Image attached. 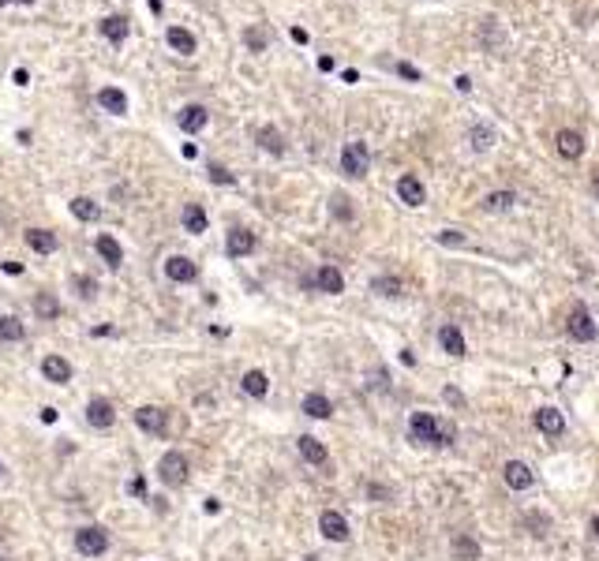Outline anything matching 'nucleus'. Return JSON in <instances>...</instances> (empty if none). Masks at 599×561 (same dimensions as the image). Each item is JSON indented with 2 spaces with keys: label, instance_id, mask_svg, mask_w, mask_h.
<instances>
[{
  "label": "nucleus",
  "instance_id": "obj_41",
  "mask_svg": "<svg viewBox=\"0 0 599 561\" xmlns=\"http://www.w3.org/2000/svg\"><path fill=\"white\" fill-rule=\"evenodd\" d=\"M442 397H446V404H453V408H461V404H465V397H461V393H457V389H453V386H450V389H446V393H442Z\"/></svg>",
  "mask_w": 599,
  "mask_h": 561
},
{
  "label": "nucleus",
  "instance_id": "obj_33",
  "mask_svg": "<svg viewBox=\"0 0 599 561\" xmlns=\"http://www.w3.org/2000/svg\"><path fill=\"white\" fill-rule=\"evenodd\" d=\"M468 139H472V150H476V154H483V150H491V146H494V127H487V124H476Z\"/></svg>",
  "mask_w": 599,
  "mask_h": 561
},
{
  "label": "nucleus",
  "instance_id": "obj_11",
  "mask_svg": "<svg viewBox=\"0 0 599 561\" xmlns=\"http://www.w3.org/2000/svg\"><path fill=\"white\" fill-rule=\"evenodd\" d=\"M86 419H90V427L109 430V427L116 423V412H113V404H109L105 397H94L90 404H86Z\"/></svg>",
  "mask_w": 599,
  "mask_h": 561
},
{
  "label": "nucleus",
  "instance_id": "obj_15",
  "mask_svg": "<svg viewBox=\"0 0 599 561\" xmlns=\"http://www.w3.org/2000/svg\"><path fill=\"white\" fill-rule=\"evenodd\" d=\"M315 285H318V292H326V296L345 292V277H341V270H337V266H318Z\"/></svg>",
  "mask_w": 599,
  "mask_h": 561
},
{
  "label": "nucleus",
  "instance_id": "obj_48",
  "mask_svg": "<svg viewBox=\"0 0 599 561\" xmlns=\"http://www.w3.org/2000/svg\"><path fill=\"white\" fill-rule=\"evenodd\" d=\"M592 532H596V539H599V517H592Z\"/></svg>",
  "mask_w": 599,
  "mask_h": 561
},
{
  "label": "nucleus",
  "instance_id": "obj_51",
  "mask_svg": "<svg viewBox=\"0 0 599 561\" xmlns=\"http://www.w3.org/2000/svg\"><path fill=\"white\" fill-rule=\"evenodd\" d=\"M0 4H12V0H0Z\"/></svg>",
  "mask_w": 599,
  "mask_h": 561
},
{
  "label": "nucleus",
  "instance_id": "obj_38",
  "mask_svg": "<svg viewBox=\"0 0 599 561\" xmlns=\"http://www.w3.org/2000/svg\"><path fill=\"white\" fill-rule=\"evenodd\" d=\"M438 244H446V247H461V244H465V236H461L457 229H442V232H438Z\"/></svg>",
  "mask_w": 599,
  "mask_h": 561
},
{
  "label": "nucleus",
  "instance_id": "obj_28",
  "mask_svg": "<svg viewBox=\"0 0 599 561\" xmlns=\"http://www.w3.org/2000/svg\"><path fill=\"white\" fill-rule=\"evenodd\" d=\"M303 412H307L311 419H330L333 404L322 397V393H307V397H303Z\"/></svg>",
  "mask_w": 599,
  "mask_h": 561
},
{
  "label": "nucleus",
  "instance_id": "obj_16",
  "mask_svg": "<svg viewBox=\"0 0 599 561\" xmlns=\"http://www.w3.org/2000/svg\"><path fill=\"white\" fill-rule=\"evenodd\" d=\"M42 374L49 382H57V386H64V382H71V363L64 356H45L42 359Z\"/></svg>",
  "mask_w": 599,
  "mask_h": 561
},
{
  "label": "nucleus",
  "instance_id": "obj_30",
  "mask_svg": "<svg viewBox=\"0 0 599 561\" xmlns=\"http://www.w3.org/2000/svg\"><path fill=\"white\" fill-rule=\"evenodd\" d=\"M71 213H75L79 221H98V213H101V206L94 203V198H86V195H79V198H71Z\"/></svg>",
  "mask_w": 599,
  "mask_h": 561
},
{
  "label": "nucleus",
  "instance_id": "obj_5",
  "mask_svg": "<svg viewBox=\"0 0 599 561\" xmlns=\"http://www.w3.org/2000/svg\"><path fill=\"white\" fill-rule=\"evenodd\" d=\"M135 423H139V430H146V434H154V438H165V430H169V415H165V408H157V404H142L139 412H135Z\"/></svg>",
  "mask_w": 599,
  "mask_h": 561
},
{
  "label": "nucleus",
  "instance_id": "obj_39",
  "mask_svg": "<svg viewBox=\"0 0 599 561\" xmlns=\"http://www.w3.org/2000/svg\"><path fill=\"white\" fill-rule=\"evenodd\" d=\"M210 180L214 183H233V172H229V168H221V165H210Z\"/></svg>",
  "mask_w": 599,
  "mask_h": 561
},
{
  "label": "nucleus",
  "instance_id": "obj_45",
  "mask_svg": "<svg viewBox=\"0 0 599 561\" xmlns=\"http://www.w3.org/2000/svg\"><path fill=\"white\" fill-rule=\"evenodd\" d=\"M457 90H472V79H468V75H457Z\"/></svg>",
  "mask_w": 599,
  "mask_h": 561
},
{
  "label": "nucleus",
  "instance_id": "obj_32",
  "mask_svg": "<svg viewBox=\"0 0 599 561\" xmlns=\"http://www.w3.org/2000/svg\"><path fill=\"white\" fill-rule=\"evenodd\" d=\"M453 554H457V561H479V543L468 539V535H457L453 539Z\"/></svg>",
  "mask_w": 599,
  "mask_h": 561
},
{
  "label": "nucleus",
  "instance_id": "obj_50",
  "mask_svg": "<svg viewBox=\"0 0 599 561\" xmlns=\"http://www.w3.org/2000/svg\"><path fill=\"white\" fill-rule=\"evenodd\" d=\"M15 4H34V0H15Z\"/></svg>",
  "mask_w": 599,
  "mask_h": 561
},
{
  "label": "nucleus",
  "instance_id": "obj_18",
  "mask_svg": "<svg viewBox=\"0 0 599 561\" xmlns=\"http://www.w3.org/2000/svg\"><path fill=\"white\" fill-rule=\"evenodd\" d=\"M177 120H180V127H183V131H188V135H195V131H203V127H206V120H210V112H206L203 105H183Z\"/></svg>",
  "mask_w": 599,
  "mask_h": 561
},
{
  "label": "nucleus",
  "instance_id": "obj_19",
  "mask_svg": "<svg viewBox=\"0 0 599 561\" xmlns=\"http://www.w3.org/2000/svg\"><path fill=\"white\" fill-rule=\"evenodd\" d=\"M438 344H442L446 356H465V337H461V330L453 322H446L442 330H438Z\"/></svg>",
  "mask_w": 599,
  "mask_h": 561
},
{
  "label": "nucleus",
  "instance_id": "obj_44",
  "mask_svg": "<svg viewBox=\"0 0 599 561\" xmlns=\"http://www.w3.org/2000/svg\"><path fill=\"white\" fill-rule=\"evenodd\" d=\"M292 42L303 45V42H307V30H303V27H292Z\"/></svg>",
  "mask_w": 599,
  "mask_h": 561
},
{
  "label": "nucleus",
  "instance_id": "obj_40",
  "mask_svg": "<svg viewBox=\"0 0 599 561\" xmlns=\"http://www.w3.org/2000/svg\"><path fill=\"white\" fill-rule=\"evenodd\" d=\"M397 75H405V79H412V83H420V71L412 68V64H397Z\"/></svg>",
  "mask_w": 599,
  "mask_h": 561
},
{
  "label": "nucleus",
  "instance_id": "obj_10",
  "mask_svg": "<svg viewBox=\"0 0 599 561\" xmlns=\"http://www.w3.org/2000/svg\"><path fill=\"white\" fill-rule=\"evenodd\" d=\"M502 475H506V486H509V491H517V494L528 491V486L536 483L532 468H528V464H521V460H509L506 468H502Z\"/></svg>",
  "mask_w": 599,
  "mask_h": 561
},
{
  "label": "nucleus",
  "instance_id": "obj_13",
  "mask_svg": "<svg viewBox=\"0 0 599 561\" xmlns=\"http://www.w3.org/2000/svg\"><path fill=\"white\" fill-rule=\"evenodd\" d=\"M536 427H539V434H547V438H562L565 434V419H562L558 408H539L536 412Z\"/></svg>",
  "mask_w": 599,
  "mask_h": 561
},
{
  "label": "nucleus",
  "instance_id": "obj_36",
  "mask_svg": "<svg viewBox=\"0 0 599 561\" xmlns=\"http://www.w3.org/2000/svg\"><path fill=\"white\" fill-rule=\"evenodd\" d=\"M71 288H75L83 300H94V292H98V285H94V277H83V274H75L71 277Z\"/></svg>",
  "mask_w": 599,
  "mask_h": 561
},
{
  "label": "nucleus",
  "instance_id": "obj_8",
  "mask_svg": "<svg viewBox=\"0 0 599 561\" xmlns=\"http://www.w3.org/2000/svg\"><path fill=\"white\" fill-rule=\"evenodd\" d=\"M165 277L177 280V285H191V280L199 277V266L188 259V255H173V259H165Z\"/></svg>",
  "mask_w": 599,
  "mask_h": 561
},
{
  "label": "nucleus",
  "instance_id": "obj_3",
  "mask_svg": "<svg viewBox=\"0 0 599 561\" xmlns=\"http://www.w3.org/2000/svg\"><path fill=\"white\" fill-rule=\"evenodd\" d=\"M367 168H371V154H367V142H345V150H341V172L345 176H367Z\"/></svg>",
  "mask_w": 599,
  "mask_h": 561
},
{
  "label": "nucleus",
  "instance_id": "obj_26",
  "mask_svg": "<svg viewBox=\"0 0 599 561\" xmlns=\"http://www.w3.org/2000/svg\"><path fill=\"white\" fill-rule=\"evenodd\" d=\"M94 247H98V255L105 259V266L116 270L120 262H124V251H120V244H116L113 236H98V239H94Z\"/></svg>",
  "mask_w": 599,
  "mask_h": 561
},
{
  "label": "nucleus",
  "instance_id": "obj_4",
  "mask_svg": "<svg viewBox=\"0 0 599 561\" xmlns=\"http://www.w3.org/2000/svg\"><path fill=\"white\" fill-rule=\"evenodd\" d=\"M75 550H79V554H86V558H101L109 550V532H105V527H98V524L79 527V532H75Z\"/></svg>",
  "mask_w": 599,
  "mask_h": 561
},
{
  "label": "nucleus",
  "instance_id": "obj_7",
  "mask_svg": "<svg viewBox=\"0 0 599 561\" xmlns=\"http://www.w3.org/2000/svg\"><path fill=\"white\" fill-rule=\"evenodd\" d=\"M318 532H322V539H330V543H345L348 535H353L348 532V520L341 517L337 509H326L322 517H318Z\"/></svg>",
  "mask_w": 599,
  "mask_h": 561
},
{
  "label": "nucleus",
  "instance_id": "obj_35",
  "mask_svg": "<svg viewBox=\"0 0 599 561\" xmlns=\"http://www.w3.org/2000/svg\"><path fill=\"white\" fill-rule=\"evenodd\" d=\"M371 288L379 296H401V280H397V277H374Z\"/></svg>",
  "mask_w": 599,
  "mask_h": 561
},
{
  "label": "nucleus",
  "instance_id": "obj_21",
  "mask_svg": "<svg viewBox=\"0 0 599 561\" xmlns=\"http://www.w3.org/2000/svg\"><path fill=\"white\" fill-rule=\"evenodd\" d=\"M27 244H30V251H38V255H53L60 239L53 236L49 229H30V232H27Z\"/></svg>",
  "mask_w": 599,
  "mask_h": 561
},
{
  "label": "nucleus",
  "instance_id": "obj_6",
  "mask_svg": "<svg viewBox=\"0 0 599 561\" xmlns=\"http://www.w3.org/2000/svg\"><path fill=\"white\" fill-rule=\"evenodd\" d=\"M596 322H592V315H588V307L585 303H577V307L570 311V337L573 341H581V344H588V341H596Z\"/></svg>",
  "mask_w": 599,
  "mask_h": 561
},
{
  "label": "nucleus",
  "instance_id": "obj_23",
  "mask_svg": "<svg viewBox=\"0 0 599 561\" xmlns=\"http://www.w3.org/2000/svg\"><path fill=\"white\" fill-rule=\"evenodd\" d=\"M165 42H169L177 53H183V56L195 53V34H191V30H183V27H169V30H165Z\"/></svg>",
  "mask_w": 599,
  "mask_h": 561
},
{
  "label": "nucleus",
  "instance_id": "obj_34",
  "mask_svg": "<svg viewBox=\"0 0 599 561\" xmlns=\"http://www.w3.org/2000/svg\"><path fill=\"white\" fill-rule=\"evenodd\" d=\"M23 337H27V330H23L19 318H12V315L0 318V341H23Z\"/></svg>",
  "mask_w": 599,
  "mask_h": 561
},
{
  "label": "nucleus",
  "instance_id": "obj_22",
  "mask_svg": "<svg viewBox=\"0 0 599 561\" xmlns=\"http://www.w3.org/2000/svg\"><path fill=\"white\" fill-rule=\"evenodd\" d=\"M127 30H131V27H127V19H124V15H105V19H101V34H105L113 45L127 42Z\"/></svg>",
  "mask_w": 599,
  "mask_h": 561
},
{
  "label": "nucleus",
  "instance_id": "obj_47",
  "mask_svg": "<svg viewBox=\"0 0 599 561\" xmlns=\"http://www.w3.org/2000/svg\"><path fill=\"white\" fill-rule=\"evenodd\" d=\"M146 4H150V12L154 15H162V0H146Z\"/></svg>",
  "mask_w": 599,
  "mask_h": 561
},
{
  "label": "nucleus",
  "instance_id": "obj_42",
  "mask_svg": "<svg viewBox=\"0 0 599 561\" xmlns=\"http://www.w3.org/2000/svg\"><path fill=\"white\" fill-rule=\"evenodd\" d=\"M127 491H131L135 498H142V494H146V483H142V479H131V486H127Z\"/></svg>",
  "mask_w": 599,
  "mask_h": 561
},
{
  "label": "nucleus",
  "instance_id": "obj_2",
  "mask_svg": "<svg viewBox=\"0 0 599 561\" xmlns=\"http://www.w3.org/2000/svg\"><path fill=\"white\" fill-rule=\"evenodd\" d=\"M157 479H162L165 486H183L188 483V456H183L180 449H169V453L162 456V464H157Z\"/></svg>",
  "mask_w": 599,
  "mask_h": 561
},
{
  "label": "nucleus",
  "instance_id": "obj_24",
  "mask_svg": "<svg viewBox=\"0 0 599 561\" xmlns=\"http://www.w3.org/2000/svg\"><path fill=\"white\" fill-rule=\"evenodd\" d=\"M240 386H244V393H247V397L262 400V397H266V393H270V378H266V371H247Z\"/></svg>",
  "mask_w": 599,
  "mask_h": 561
},
{
  "label": "nucleus",
  "instance_id": "obj_20",
  "mask_svg": "<svg viewBox=\"0 0 599 561\" xmlns=\"http://www.w3.org/2000/svg\"><path fill=\"white\" fill-rule=\"evenodd\" d=\"M98 105L105 109V112L124 116V112H127V98H124V90H116V86H101V90H98Z\"/></svg>",
  "mask_w": 599,
  "mask_h": 561
},
{
  "label": "nucleus",
  "instance_id": "obj_46",
  "mask_svg": "<svg viewBox=\"0 0 599 561\" xmlns=\"http://www.w3.org/2000/svg\"><path fill=\"white\" fill-rule=\"evenodd\" d=\"M203 509H206V512H218V509H221V501H218V498H206Z\"/></svg>",
  "mask_w": 599,
  "mask_h": 561
},
{
  "label": "nucleus",
  "instance_id": "obj_17",
  "mask_svg": "<svg viewBox=\"0 0 599 561\" xmlns=\"http://www.w3.org/2000/svg\"><path fill=\"white\" fill-rule=\"evenodd\" d=\"M300 456H303L307 464H315V468H322V464L330 460V449H326L322 442H318V438L303 434V438H300Z\"/></svg>",
  "mask_w": 599,
  "mask_h": 561
},
{
  "label": "nucleus",
  "instance_id": "obj_27",
  "mask_svg": "<svg viewBox=\"0 0 599 561\" xmlns=\"http://www.w3.org/2000/svg\"><path fill=\"white\" fill-rule=\"evenodd\" d=\"M255 139H259V146L266 150V154H274V157L285 154V139H281V131H277V127H259V135H255Z\"/></svg>",
  "mask_w": 599,
  "mask_h": 561
},
{
  "label": "nucleus",
  "instance_id": "obj_25",
  "mask_svg": "<svg viewBox=\"0 0 599 561\" xmlns=\"http://www.w3.org/2000/svg\"><path fill=\"white\" fill-rule=\"evenodd\" d=\"M513 203H517V191H491V195H483L479 206H483L487 213H506Z\"/></svg>",
  "mask_w": 599,
  "mask_h": 561
},
{
  "label": "nucleus",
  "instance_id": "obj_43",
  "mask_svg": "<svg viewBox=\"0 0 599 561\" xmlns=\"http://www.w3.org/2000/svg\"><path fill=\"white\" fill-rule=\"evenodd\" d=\"M42 423H57V408H42Z\"/></svg>",
  "mask_w": 599,
  "mask_h": 561
},
{
  "label": "nucleus",
  "instance_id": "obj_1",
  "mask_svg": "<svg viewBox=\"0 0 599 561\" xmlns=\"http://www.w3.org/2000/svg\"><path fill=\"white\" fill-rule=\"evenodd\" d=\"M409 438L420 445H438L446 449L453 442V427H446V423H438L431 412H412L409 415Z\"/></svg>",
  "mask_w": 599,
  "mask_h": 561
},
{
  "label": "nucleus",
  "instance_id": "obj_31",
  "mask_svg": "<svg viewBox=\"0 0 599 561\" xmlns=\"http://www.w3.org/2000/svg\"><path fill=\"white\" fill-rule=\"evenodd\" d=\"M34 311H38V318H60V300L57 296H49V292H38L34 296Z\"/></svg>",
  "mask_w": 599,
  "mask_h": 561
},
{
  "label": "nucleus",
  "instance_id": "obj_14",
  "mask_svg": "<svg viewBox=\"0 0 599 561\" xmlns=\"http://www.w3.org/2000/svg\"><path fill=\"white\" fill-rule=\"evenodd\" d=\"M225 251H229V259H244V255H251L255 251V232L233 229L229 232V239H225Z\"/></svg>",
  "mask_w": 599,
  "mask_h": 561
},
{
  "label": "nucleus",
  "instance_id": "obj_49",
  "mask_svg": "<svg viewBox=\"0 0 599 561\" xmlns=\"http://www.w3.org/2000/svg\"><path fill=\"white\" fill-rule=\"evenodd\" d=\"M592 187H596V195H599V168H596V180H592Z\"/></svg>",
  "mask_w": 599,
  "mask_h": 561
},
{
  "label": "nucleus",
  "instance_id": "obj_9",
  "mask_svg": "<svg viewBox=\"0 0 599 561\" xmlns=\"http://www.w3.org/2000/svg\"><path fill=\"white\" fill-rule=\"evenodd\" d=\"M397 198H401L405 206H423L427 203V191H423L420 176H412V172L397 176Z\"/></svg>",
  "mask_w": 599,
  "mask_h": 561
},
{
  "label": "nucleus",
  "instance_id": "obj_12",
  "mask_svg": "<svg viewBox=\"0 0 599 561\" xmlns=\"http://www.w3.org/2000/svg\"><path fill=\"white\" fill-rule=\"evenodd\" d=\"M558 142V154L565 157V161H577L581 154H585V139H581V131H573V127H562V131L555 135Z\"/></svg>",
  "mask_w": 599,
  "mask_h": 561
},
{
  "label": "nucleus",
  "instance_id": "obj_29",
  "mask_svg": "<svg viewBox=\"0 0 599 561\" xmlns=\"http://www.w3.org/2000/svg\"><path fill=\"white\" fill-rule=\"evenodd\" d=\"M183 229L195 232V236H199V232H206V210H203L199 203H188V206H183Z\"/></svg>",
  "mask_w": 599,
  "mask_h": 561
},
{
  "label": "nucleus",
  "instance_id": "obj_52",
  "mask_svg": "<svg viewBox=\"0 0 599 561\" xmlns=\"http://www.w3.org/2000/svg\"><path fill=\"white\" fill-rule=\"evenodd\" d=\"M0 471H4V468H0Z\"/></svg>",
  "mask_w": 599,
  "mask_h": 561
},
{
  "label": "nucleus",
  "instance_id": "obj_37",
  "mask_svg": "<svg viewBox=\"0 0 599 561\" xmlns=\"http://www.w3.org/2000/svg\"><path fill=\"white\" fill-rule=\"evenodd\" d=\"M244 42L251 45L255 53H262V49H266V34H262L259 27H251V30H247V34H244Z\"/></svg>",
  "mask_w": 599,
  "mask_h": 561
}]
</instances>
